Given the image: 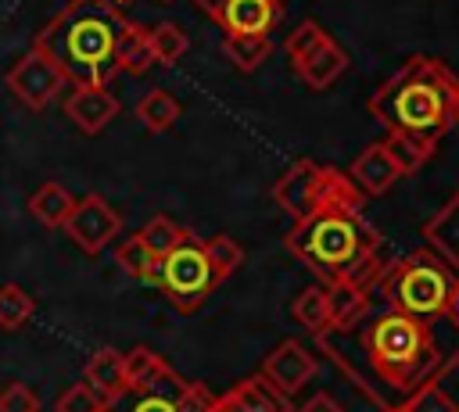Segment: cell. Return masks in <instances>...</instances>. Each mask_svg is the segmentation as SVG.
<instances>
[{
    "mask_svg": "<svg viewBox=\"0 0 459 412\" xmlns=\"http://www.w3.org/2000/svg\"><path fill=\"white\" fill-rule=\"evenodd\" d=\"M126 29L115 0H68L32 39L50 54L72 86H108L118 75V36Z\"/></svg>",
    "mask_w": 459,
    "mask_h": 412,
    "instance_id": "obj_1",
    "label": "cell"
},
{
    "mask_svg": "<svg viewBox=\"0 0 459 412\" xmlns=\"http://www.w3.org/2000/svg\"><path fill=\"white\" fill-rule=\"evenodd\" d=\"M369 115L384 129H416L441 140L459 125V75L430 54H412L373 90Z\"/></svg>",
    "mask_w": 459,
    "mask_h": 412,
    "instance_id": "obj_2",
    "label": "cell"
},
{
    "mask_svg": "<svg viewBox=\"0 0 459 412\" xmlns=\"http://www.w3.org/2000/svg\"><path fill=\"white\" fill-rule=\"evenodd\" d=\"M380 244V233L359 215V208L344 204L298 219L283 236V247L323 283L348 272L355 262L377 254Z\"/></svg>",
    "mask_w": 459,
    "mask_h": 412,
    "instance_id": "obj_3",
    "label": "cell"
},
{
    "mask_svg": "<svg viewBox=\"0 0 459 412\" xmlns=\"http://www.w3.org/2000/svg\"><path fill=\"white\" fill-rule=\"evenodd\" d=\"M362 348H366L373 373L398 394H412L416 387L437 380V351H434L430 319H416V315L387 308L366 330Z\"/></svg>",
    "mask_w": 459,
    "mask_h": 412,
    "instance_id": "obj_4",
    "label": "cell"
},
{
    "mask_svg": "<svg viewBox=\"0 0 459 412\" xmlns=\"http://www.w3.org/2000/svg\"><path fill=\"white\" fill-rule=\"evenodd\" d=\"M455 279H459L455 269L434 247L423 244V247L384 265V272L377 279V294H380L384 308H391V312L434 319V315L448 312Z\"/></svg>",
    "mask_w": 459,
    "mask_h": 412,
    "instance_id": "obj_5",
    "label": "cell"
},
{
    "mask_svg": "<svg viewBox=\"0 0 459 412\" xmlns=\"http://www.w3.org/2000/svg\"><path fill=\"white\" fill-rule=\"evenodd\" d=\"M362 190L355 186V179L333 165L312 161V158H298L276 183H273V201L298 222L305 215H316L323 208L344 204V208H362Z\"/></svg>",
    "mask_w": 459,
    "mask_h": 412,
    "instance_id": "obj_6",
    "label": "cell"
},
{
    "mask_svg": "<svg viewBox=\"0 0 459 412\" xmlns=\"http://www.w3.org/2000/svg\"><path fill=\"white\" fill-rule=\"evenodd\" d=\"M219 283H222V279H219V272H215V265H212V258H208L204 240L194 236V233H186V236L158 262L151 287H158L183 315H190V312H197V308L219 290Z\"/></svg>",
    "mask_w": 459,
    "mask_h": 412,
    "instance_id": "obj_7",
    "label": "cell"
},
{
    "mask_svg": "<svg viewBox=\"0 0 459 412\" xmlns=\"http://www.w3.org/2000/svg\"><path fill=\"white\" fill-rule=\"evenodd\" d=\"M215 394L197 383L179 376L172 365L147 387H129L118 398L108 401L104 412H212Z\"/></svg>",
    "mask_w": 459,
    "mask_h": 412,
    "instance_id": "obj_8",
    "label": "cell"
},
{
    "mask_svg": "<svg viewBox=\"0 0 459 412\" xmlns=\"http://www.w3.org/2000/svg\"><path fill=\"white\" fill-rule=\"evenodd\" d=\"M65 86H68L65 68H61L50 54H43L39 47H32L29 54H22V57L14 61V68L7 72V90H11V97L22 100L29 111L50 107V104L61 97Z\"/></svg>",
    "mask_w": 459,
    "mask_h": 412,
    "instance_id": "obj_9",
    "label": "cell"
},
{
    "mask_svg": "<svg viewBox=\"0 0 459 412\" xmlns=\"http://www.w3.org/2000/svg\"><path fill=\"white\" fill-rule=\"evenodd\" d=\"M122 229V219L118 211L100 197V193H86L75 201V211L68 215L65 222V233L68 240L82 251V254H100Z\"/></svg>",
    "mask_w": 459,
    "mask_h": 412,
    "instance_id": "obj_10",
    "label": "cell"
},
{
    "mask_svg": "<svg viewBox=\"0 0 459 412\" xmlns=\"http://www.w3.org/2000/svg\"><path fill=\"white\" fill-rule=\"evenodd\" d=\"M273 387H280L287 398H294L316 373H319V362L312 358V351L301 344V340H283L276 344L265 358H262V369H258Z\"/></svg>",
    "mask_w": 459,
    "mask_h": 412,
    "instance_id": "obj_11",
    "label": "cell"
},
{
    "mask_svg": "<svg viewBox=\"0 0 459 412\" xmlns=\"http://www.w3.org/2000/svg\"><path fill=\"white\" fill-rule=\"evenodd\" d=\"M212 412H290V398L273 387L262 373L233 383L230 391L215 394V405Z\"/></svg>",
    "mask_w": 459,
    "mask_h": 412,
    "instance_id": "obj_12",
    "label": "cell"
},
{
    "mask_svg": "<svg viewBox=\"0 0 459 412\" xmlns=\"http://www.w3.org/2000/svg\"><path fill=\"white\" fill-rule=\"evenodd\" d=\"M61 111L68 115L72 125H79L82 133L93 136L118 115V100L108 86H72L61 100Z\"/></svg>",
    "mask_w": 459,
    "mask_h": 412,
    "instance_id": "obj_13",
    "label": "cell"
},
{
    "mask_svg": "<svg viewBox=\"0 0 459 412\" xmlns=\"http://www.w3.org/2000/svg\"><path fill=\"white\" fill-rule=\"evenodd\" d=\"M348 176L355 179V186H359L366 197H380V193H387V190L402 179V168H398V161L391 158L387 143L377 140V143H369L362 154H355V161L348 165Z\"/></svg>",
    "mask_w": 459,
    "mask_h": 412,
    "instance_id": "obj_14",
    "label": "cell"
},
{
    "mask_svg": "<svg viewBox=\"0 0 459 412\" xmlns=\"http://www.w3.org/2000/svg\"><path fill=\"white\" fill-rule=\"evenodd\" d=\"M280 7V0H226L212 18L222 32H273Z\"/></svg>",
    "mask_w": 459,
    "mask_h": 412,
    "instance_id": "obj_15",
    "label": "cell"
},
{
    "mask_svg": "<svg viewBox=\"0 0 459 412\" xmlns=\"http://www.w3.org/2000/svg\"><path fill=\"white\" fill-rule=\"evenodd\" d=\"M323 287H326V305H330V330H351L369 315L373 290H366L344 276H333Z\"/></svg>",
    "mask_w": 459,
    "mask_h": 412,
    "instance_id": "obj_16",
    "label": "cell"
},
{
    "mask_svg": "<svg viewBox=\"0 0 459 412\" xmlns=\"http://www.w3.org/2000/svg\"><path fill=\"white\" fill-rule=\"evenodd\" d=\"M344 72H348V54H344V47L333 36H326L301 64H294V75L308 90H330Z\"/></svg>",
    "mask_w": 459,
    "mask_h": 412,
    "instance_id": "obj_17",
    "label": "cell"
},
{
    "mask_svg": "<svg viewBox=\"0 0 459 412\" xmlns=\"http://www.w3.org/2000/svg\"><path fill=\"white\" fill-rule=\"evenodd\" d=\"M423 244L459 272V190L423 222Z\"/></svg>",
    "mask_w": 459,
    "mask_h": 412,
    "instance_id": "obj_18",
    "label": "cell"
},
{
    "mask_svg": "<svg viewBox=\"0 0 459 412\" xmlns=\"http://www.w3.org/2000/svg\"><path fill=\"white\" fill-rule=\"evenodd\" d=\"M82 380L100 394V398H118L122 391H129V373H126V355L115 348H97L86 365H82Z\"/></svg>",
    "mask_w": 459,
    "mask_h": 412,
    "instance_id": "obj_19",
    "label": "cell"
},
{
    "mask_svg": "<svg viewBox=\"0 0 459 412\" xmlns=\"http://www.w3.org/2000/svg\"><path fill=\"white\" fill-rule=\"evenodd\" d=\"M384 143H387L391 158L398 161L402 176H416V172L434 158V150H437V136L416 133V129H387Z\"/></svg>",
    "mask_w": 459,
    "mask_h": 412,
    "instance_id": "obj_20",
    "label": "cell"
},
{
    "mask_svg": "<svg viewBox=\"0 0 459 412\" xmlns=\"http://www.w3.org/2000/svg\"><path fill=\"white\" fill-rule=\"evenodd\" d=\"M75 201L79 197H72L61 183H43V186H36L32 190V197H29V215L39 222V226H47V229H65V222H68V215L75 211Z\"/></svg>",
    "mask_w": 459,
    "mask_h": 412,
    "instance_id": "obj_21",
    "label": "cell"
},
{
    "mask_svg": "<svg viewBox=\"0 0 459 412\" xmlns=\"http://www.w3.org/2000/svg\"><path fill=\"white\" fill-rule=\"evenodd\" d=\"M222 54L237 72H255L273 54L269 32H222Z\"/></svg>",
    "mask_w": 459,
    "mask_h": 412,
    "instance_id": "obj_22",
    "label": "cell"
},
{
    "mask_svg": "<svg viewBox=\"0 0 459 412\" xmlns=\"http://www.w3.org/2000/svg\"><path fill=\"white\" fill-rule=\"evenodd\" d=\"M154 64V47H151V29L126 21L122 36H118V72L140 75Z\"/></svg>",
    "mask_w": 459,
    "mask_h": 412,
    "instance_id": "obj_23",
    "label": "cell"
},
{
    "mask_svg": "<svg viewBox=\"0 0 459 412\" xmlns=\"http://www.w3.org/2000/svg\"><path fill=\"white\" fill-rule=\"evenodd\" d=\"M290 319L316 333V337H326L330 333V305H326V287H305L294 305H290Z\"/></svg>",
    "mask_w": 459,
    "mask_h": 412,
    "instance_id": "obj_24",
    "label": "cell"
},
{
    "mask_svg": "<svg viewBox=\"0 0 459 412\" xmlns=\"http://www.w3.org/2000/svg\"><path fill=\"white\" fill-rule=\"evenodd\" d=\"M179 100L169 93V90H151V93H143L140 97V104H136V118L143 122V129H151V133H165V129H172L176 125V118H179Z\"/></svg>",
    "mask_w": 459,
    "mask_h": 412,
    "instance_id": "obj_25",
    "label": "cell"
},
{
    "mask_svg": "<svg viewBox=\"0 0 459 412\" xmlns=\"http://www.w3.org/2000/svg\"><path fill=\"white\" fill-rule=\"evenodd\" d=\"M115 262H118V269H122V272H129L133 279H140V283H154L158 258L151 254V247L143 244V236H140V233H133V236L118 240V247H115Z\"/></svg>",
    "mask_w": 459,
    "mask_h": 412,
    "instance_id": "obj_26",
    "label": "cell"
},
{
    "mask_svg": "<svg viewBox=\"0 0 459 412\" xmlns=\"http://www.w3.org/2000/svg\"><path fill=\"white\" fill-rule=\"evenodd\" d=\"M430 333H434V351H437V380H445L459 365V319L441 312L430 319Z\"/></svg>",
    "mask_w": 459,
    "mask_h": 412,
    "instance_id": "obj_27",
    "label": "cell"
},
{
    "mask_svg": "<svg viewBox=\"0 0 459 412\" xmlns=\"http://www.w3.org/2000/svg\"><path fill=\"white\" fill-rule=\"evenodd\" d=\"M151 47H154V64H179L190 50V36L183 32L179 21H158L151 29Z\"/></svg>",
    "mask_w": 459,
    "mask_h": 412,
    "instance_id": "obj_28",
    "label": "cell"
},
{
    "mask_svg": "<svg viewBox=\"0 0 459 412\" xmlns=\"http://www.w3.org/2000/svg\"><path fill=\"white\" fill-rule=\"evenodd\" d=\"M136 233L143 236V244L151 247V254L161 262V258H165V254H169V251H172V247H176L190 229H186V226H179V222H176V219H169V215H154V219H147Z\"/></svg>",
    "mask_w": 459,
    "mask_h": 412,
    "instance_id": "obj_29",
    "label": "cell"
},
{
    "mask_svg": "<svg viewBox=\"0 0 459 412\" xmlns=\"http://www.w3.org/2000/svg\"><path fill=\"white\" fill-rule=\"evenodd\" d=\"M36 312V301L29 290H22L18 283H0V326L4 330H22Z\"/></svg>",
    "mask_w": 459,
    "mask_h": 412,
    "instance_id": "obj_30",
    "label": "cell"
},
{
    "mask_svg": "<svg viewBox=\"0 0 459 412\" xmlns=\"http://www.w3.org/2000/svg\"><path fill=\"white\" fill-rule=\"evenodd\" d=\"M169 369V362L154 351V348H147V344H136L129 355H126V373H129V387H147V383H154L161 373Z\"/></svg>",
    "mask_w": 459,
    "mask_h": 412,
    "instance_id": "obj_31",
    "label": "cell"
},
{
    "mask_svg": "<svg viewBox=\"0 0 459 412\" xmlns=\"http://www.w3.org/2000/svg\"><path fill=\"white\" fill-rule=\"evenodd\" d=\"M204 247H208V258H212V265H215V272H219V279H222V283H226V279L244 265V247H240L233 236H226V233L208 236V240H204Z\"/></svg>",
    "mask_w": 459,
    "mask_h": 412,
    "instance_id": "obj_32",
    "label": "cell"
},
{
    "mask_svg": "<svg viewBox=\"0 0 459 412\" xmlns=\"http://www.w3.org/2000/svg\"><path fill=\"white\" fill-rule=\"evenodd\" d=\"M402 401H405V408H409V412H459L455 398H452L437 380H430V383L416 387V391H412V394H405Z\"/></svg>",
    "mask_w": 459,
    "mask_h": 412,
    "instance_id": "obj_33",
    "label": "cell"
},
{
    "mask_svg": "<svg viewBox=\"0 0 459 412\" xmlns=\"http://www.w3.org/2000/svg\"><path fill=\"white\" fill-rule=\"evenodd\" d=\"M326 36H330V32H326L319 21H301V25L283 39V50H287V57H290V68L301 64V61H305Z\"/></svg>",
    "mask_w": 459,
    "mask_h": 412,
    "instance_id": "obj_34",
    "label": "cell"
},
{
    "mask_svg": "<svg viewBox=\"0 0 459 412\" xmlns=\"http://www.w3.org/2000/svg\"><path fill=\"white\" fill-rule=\"evenodd\" d=\"M54 408H57V412H104V408H108V398H100V394L82 380V383L65 387Z\"/></svg>",
    "mask_w": 459,
    "mask_h": 412,
    "instance_id": "obj_35",
    "label": "cell"
},
{
    "mask_svg": "<svg viewBox=\"0 0 459 412\" xmlns=\"http://www.w3.org/2000/svg\"><path fill=\"white\" fill-rule=\"evenodd\" d=\"M0 412H39V394L29 383L11 380L0 391Z\"/></svg>",
    "mask_w": 459,
    "mask_h": 412,
    "instance_id": "obj_36",
    "label": "cell"
},
{
    "mask_svg": "<svg viewBox=\"0 0 459 412\" xmlns=\"http://www.w3.org/2000/svg\"><path fill=\"white\" fill-rule=\"evenodd\" d=\"M298 412H344V405H341L337 398H330V391H319V394H312Z\"/></svg>",
    "mask_w": 459,
    "mask_h": 412,
    "instance_id": "obj_37",
    "label": "cell"
},
{
    "mask_svg": "<svg viewBox=\"0 0 459 412\" xmlns=\"http://www.w3.org/2000/svg\"><path fill=\"white\" fill-rule=\"evenodd\" d=\"M448 315H452V319H459V279H455L452 297H448Z\"/></svg>",
    "mask_w": 459,
    "mask_h": 412,
    "instance_id": "obj_38",
    "label": "cell"
},
{
    "mask_svg": "<svg viewBox=\"0 0 459 412\" xmlns=\"http://www.w3.org/2000/svg\"><path fill=\"white\" fill-rule=\"evenodd\" d=\"M194 4H197V7L204 11V14H215V11H219V7L226 4V0H194ZM280 4H283V0H280Z\"/></svg>",
    "mask_w": 459,
    "mask_h": 412,
    "instance_id": "obj_39",
    "label": "cell"
},
{
    "mask_svg": "<svg viewBox=\"0 0 459 412\" xmlns=\"http://www.w3.org/2000/svg\"><path fill=\"white\" fill-rule=\"evenodd\" d=\"M380 412H409V408H405V401H398V405H384Z\"/></svg>",
    "mask_w": 459,
    "mask_h": 412,
    "instance_id": "obj_40",
    "label": "cell"
},
{
    "mask_svg": "<svg viewBox=\"0 0 459 412\" xmlns=\"http://www.w3.org/2000/svg\"><path fill=\"white\" fill-rule=\"evenodd\" d=\"M115 4H129V0H115Z\"/></svg>",
    "mask_w": 459,
    "mask_h": 412,
    "instance_id": "obj_41",
    "label": "cell"
},
{
    "mask_svg": "<svg viewBox=\"0 0 459 412\" xmlns=\"http://www.w3.org/2000/svg\"><path fill=\"white\" fill-rule=\"evenodd\" d=\"M161 4H172V0H161Z\"/></svg>",
    "mask_w": 459,
    "mask_h": 412,
    "instance_id": "obj_42",
    "label": "cell"
}]
</instances>
